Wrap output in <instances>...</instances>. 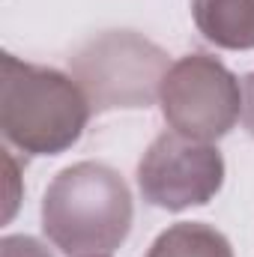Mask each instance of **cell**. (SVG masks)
<instances>
[{
	"instance_id": "1",
	"label": "cell",
	"mask_w": 254,
	"mask_h": 257,
	"mask_svg": "<svg viewBox=\"0 0 254 257\" xmlns=\"http://www.w3.org/2000/svg\"><path fill=\"white\" fill-rule=\"evenodd\" d=\"M135 203L120 171L102 162L63 168L42 197V233L66 257H108L132 233Z\"/></svg>"
},
{
	"instance_id": "2",
	"label": "cell",
	"mask_w": 254,
	"mask_h": 257,
	"mask_svg": "<svg viewBox=\"0 0 254 257\" xmlns=\"http://www.w3.org/2000/svg\"><path fill=\"white\" fill-rule=\"evenodd\" d=\"M93 108L72 75L3 54L0 132L24 156H60L75 147Z\"/></svg>"
},
{
	"instance_id": "3",
	"label": "cell",
	"mask_w": 254,
	"mask_h": 257,
	"mask_svg": "<svg viewBox=\"0 0 254 257\" xmlns=\"http://www.w3.org/2000/svg\"><path fill=\"white\" fill-rule=\"evenodd\" d=\"M168 69V51L135 30H108L69 57V75L84 90L93 114L150 108L159 102Z\"/></svg>"
},
{
	"instance_id": "4",
	"label": "cell",
	"mask_w": 254,
	"mask_h": 257,
	"mask_svg": "<svg viewBox=\"0 0 254 257\" xmlns=\"http://www.w3.org/2000/svg\"><path fill=\"white\" fill-rule=\"evenodd\" d=\"M159 108L165 123L194 141H218L242 117V81L209 54H186L171 63Z\"/></svg>"
},
{
	"instance_id": "5",
	"label": "cell",
	"mask_w": 254,
	"mask_h": 257,
	"mask_svg": "<svg viewBox=\"0 0 254 257\" xmlns=\"http://www.w3.org/2000/svg\"><path fill=\"white\" fill-rule=\"evenodd\" d=\"M224 186V159L215 144L162 132L138 162V189L150 206L183 212L209 203Z\"/></svg>"
},
{
	"instance_id": "6",
	"label": "cell",
	"mask_w": 254,
	"mask_h": 257,
	"mask_svg": "<svg viewBox=\"0 0 254 257\" xmlns=\"http://www.w3.org/2000/svg\"><path fill=\"white\" fill-rule=\"evenodd\" d=\"M197 33L224 51L254 48V0H191Z\"/></svg>"
},
{
	"instance_id": "7",
	"label": "cell",
	"mask_w": 254,
	"mask_h": 257,
	"mask_svg": "<svg viewBox=\"0 0 254 257\" xmlns=\"http://www.w3.org/2000/svg\"><path fill=\"white\" fill-rule=\"evenodd\" d=\"M147 257H233L230 239L203 221H177L156 236Z\"/></svg>"
},
{
	"instance_id": "8",
	"label": "cell",
	"mask_w": 254,
	"mask_h": 257,
	"mask_svg": "<svg viewBox=\"0 0 254 257\" xmlns=\"http://www.w3.org/2000/svg\"><path fill=\"white\" fill-rule=\"evenodd\" d=\"M0 257H54L48 245H42L36 236L27 233H9L0 239Z\"/></svg>"
},
{
	"instance_id": "9",
	"label": "cell",
	"mask_w": 254,
	"mask_h": 257,
	"mask_svg": "<svg viewBox=\"0 0 254 257\" xmlns=\"http://www.w3.org/2000/svg\"><path fill=\"white\" fill-rule=\"evenodd\" d=\"M242 123L254 138V72L242 78Z\"/></svg>"
}]
</instances>
